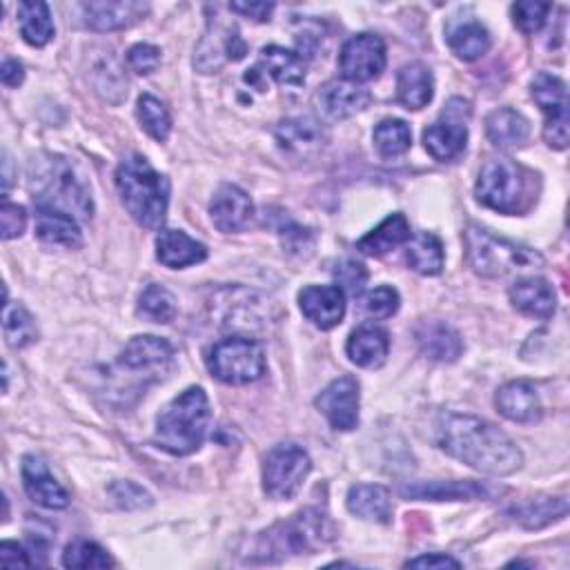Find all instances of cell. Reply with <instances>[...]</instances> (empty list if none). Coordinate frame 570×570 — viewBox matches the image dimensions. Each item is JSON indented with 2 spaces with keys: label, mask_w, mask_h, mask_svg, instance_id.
<instances>
[{
  "label": "cell",
  "mask_w": 570,
  "mask_h": 570,
  "mask_svg": "<svg viewBox=\"0 0 570 570\" xmlns=\"http://www.w3.org/2000/svg\"><path fill=\"white\" fill-rule=\"evenodd\" d=\"M62 566L65 568H110L112 559L110 555L94 542L77 539L71 542L62 552Z\"/></svg>",
  "instance_id": "43"
},
{
  "label": "cell",
  "mask_w": 570,
  "mask_h": 570,
  "mask_svg": "<svg viewBox=\"0 0 570 570\" xmlns=\"http://www.w3.org/2000/svg\"><path fill=\"white\" fill-rule=\"evenodd\" d=\"M511 304L535 319H550L557 310V295L552 285L539 276L517 278L509 290Z\"/></svg>",
  "instance_id": "22"
},
{
  "label": "cell",
  "mask_w": 570,
  "mask_h": 570,
  "mask_svg": "<svg viewBox=\"0 0 570 570\" xmlns=\"http://www.w3.org/2000/svg\"><path fill=\"white\" fill-rule=\"evenodd\" d=\"M334 539V526L330 517L317 509H306L288 522L276 524L272 531L261 535L263 559L274 555H312L326 548Z\"/></svg>",
  "instance_id": "6"
},
{
  "label": "cell",
  "mask_w": 570,
  "mask_h": 570,
  "mask_svg": "<svg viewBox=\"0 0 570 570\" xmlns=\"http://www.w3.org/2000/svg\"><path fill=\"white\" fill-rule=\"evenodd\" d=\"M207 368L224 384L246 386L265 375V350L256 339L228 337L209 350Z\"/></svg>",
  "instance_id": "8"
},
{
  "label": "cell",
  "mask_w": 570,
  "mask_h": 570,
  "mask_svg": "<svg viewBox=\"0 0 570 570\" xmlns=\"http://www.w3.org/2000/svg\"><path fill=\"white\" fill-rule=\"evenodd\" d=\"M347 511L356 517L375 524H390L392 522V497L388 488L373 486V483H360L352 486L347 492Z\"/></svg>",
  "instance_id": "27"
},
{
  "label": "cell",
  "mask_w": 570,
  "mask_h": 570,
  "mask_svg": "<svg viewBox=\"0 0 570 570\" xmlns=\"http://www.w3.org/2000/svg\"><path fill=\"white\" fill-rule=\"evenodd\" d=\"M0 79L8 88H19L25 79V67L16 58H5L3 69H0Z\"/></svg>",
  "instance_id": "54"
},
{
  "label": "cell",
  "mask_w": 570,
  "mask_h": 570,
  "mask_svg": "<svg viewBox=\"0 0 570 570\" xmlns=\"http://www.w3.org/2000/svg\"><path fill=\"white\" fill-rule=\"evenodd\" d=\"M375 148L384 159H395L401 157L410 150L412 142V132L406 121L401 118H386L375 127Z\"/></svg>",
  "instance_id": "39"
},
{
  "label": "cell",
  "mask_w": 570,
  "mask_h": 570,
  "mask_svg": "<svg viewBox=\"0 0 570 570\" xmlns=\"http://www.w3.org/2000/svg\"><path fill=\"white\" fill-rule=\"evenodd\" d=\"M299 308L317 328L332 330L345 317V293L339 285H308L299 295Z\"/></svg>",
  "instance_id": "14"
},
{
  "label": "cell",
  "mask_w": 570,
  "mask_h": 570,
  "mask_svg": "<svg viewBox=\"0 0 570 570\" xmlns=\"http://www.w3.org/2000/svg\"><path fill=\"white\" fill-rule=\"evenodd\" d=\"M406 566L408 568H459L461 563L448 555L431 552V555H421L417 559H410Z\"/></svg>",
  "instance_id": "52"
},
{
  "label": "cell",
  "mask_w": 570,
  "mask_h": 570,
  "mask_svg": "<svg viewBox=\"0 0 570 570\" xmlns=\"http://www.w3.org/2000/svg\"><path fill=\"white\" fill-rule=\"evenodd\" d=\"M209 401L203 388H187L172 399L157 417V444L170 455L185 457L196 453L209 428Z\"/></svg>",
  "instance_id": "3"
},
{
  "label": "cell",
  "mask_w": 570,
  "mask_h": 570,
  "mask_svg": "<svg viewBox=\"0 0 570 570\" xmlns=\"http://www.w3.org/2000/svg\"><path fill=\"white\" fill-rule=\"evenodd\" d=\"M174 360V347L170 341L152 334L134 337L121 352L118 366L132 371V373H152V371H166Z\"/></svg>",
  "instance_id": "16"
},
{
  "label": "cell",
  "mask_w": 570,
  "mask_h": 570,
  "mask_svg": "<svg viewBox=\"0 0 570 570\" xmlns=\"http://www.w3.org/2000/svg\"><path fill=\"white\" fill-rule=\"evenodd\" d=\"M433 71L423 62H408L397 75V99L406 110H421L433 101Z\"/></svg>",
  "instance_id": "28"
},
{
  "label": "cell",
  "mask_w": 570,
  "mask_h": 570,
  "mask_svg": "<svg viewBox=\"0 0 570 570\" xmlns=\"http://www.w3.org/2000/svg\"><path fill=\"white\" fill-rule=\"evenodd\" d=\"M207 248L181 230H163L157 239V259L172 270L205 261Z\"/></svg>",
  "instance_id": "30"
},
{
  "label": "cell",
  "mask_w": 570,
  "mask_h": 570,
  "mask_svg": "<svg viewBox=\"0 0 570 570\" xmlns=\"http://www.w3.org/2000/svg\"><path fill=\"white\" fill-rule=\"evenodd\" d=\"M19 23L25 43L32 47H45L54 38V23L49 8L41 0H25L19 5Z\"/></svg>",
  "instance_id": "37"
},
{
  "label": "cell",
  "mask_w": 570,
  "mask_h": 570,
  "mask_svg": "<svg viewBox=\"0 0 570 570\" xmlns=\"http://www.w3.org/2000/svg\"><path fill=\"white\" fill-rule=\"evenodd\" d=\"M136 116L140 127L146 129L155 140H168L172 132V118L168 107L152 94H142L136 105Z\"/></svg>",
  "instance_id": "41"
},
{
  "label": "cell",
  "mask_w": 570,
  "mask_h": 570,
  "mask_svg": "<svg viewBox=\"0 0 570 570\" xmlns=\"http://www.w3.org/2000/svg\"><path fill=\"white\" fill-rule=\"evenodd\" d=\"M114 504L123 511H140L152 506V494L134 481H116L107 488Z\"/></svg>",
  "instance_id": "44"
},
{
  "label": "cell",
  "mask_w": 570,
  "mask_h": 570,
  "mask_svg": "<svg viewBox=\"0 0 570 570\" xmlns=\"http://www.w3.org/2000/svg\"><path fill=\"white\" fill-rule=\"evenodd\" d=\"M281 243L283 248L288 250L290 254H297V256H310L312 250H315V232L308 230V228H301L297 224H290L281 228Z\"/></svg>",
  "instance_id": "49"
},
{
  "label": "cell",
  "mask_w": 570,
  "mask_h": 570,
  "mask_svg": "<svg viewBox=\"0 0 570 570\" xmlns=\"http://www.w3.org/2000/svg\"><path fill=\"white\" fill-rule=\"evenodd\" d=\"M410 224L403 217V214H390L388 219H384L373 232H368L360 243H356V250L366 256H384L390 250L403 246L410 241Z\"/></svg>",
  "instance_id": "33"
},
{
  "label": "cell",
  "mask_w": 570,
  "mask_h": 570,
  "mask_svg": "<svg viewBox=\"0 0 570 570\" xmlns=\"http://www.w3.org/2000/svg\"><path fill=\"white\" fill-rule=\"evenodd\" d=\"M550 10L552 8L548 3H533V0H528V3H515L513 21L524 34H535L546 25Z\"/></svg>",
  "instance_id": "46"
},
{
  "label": "cell",
  "mask_w": 570,
  "mask_h": 570,
  "mask_svg": "<svg viewBox=\"0 0 570 570\" xmlns=\"http://www.w3.org/2000/svg\"><path fill=\"white\" fill-rule=\"evenodd\" d=\"M448 45L457 58L470 62V60H477L483 54H488L492 38H490V32L479 21H466V23L451 27Z\"/></svg>",
  "instance_id": "36"
},
{
  "label": "cell",
  "mask_w": 570,
  "mask_h": 570,
  "mask_svg": "<svg viewBox=\"0 0 570 570\" xmlns=\"http://www.w3.org/2000/svg\"><path fill=\"white\" fill-rule=\"evenodd\" d=\"M30 190L36 207H52L71 217H92V196L65 159L43 155L30 163Z\"/></svg>",
  "instance_id": "4"
},
{
  "label": "cell",
  "mask_w": 570,
  "mask_h": 570,
  "mask_svg": "<svg viewBox=\"0 0 570 570\" xmlns=\"http://www.w3.org/2000/svg\"><path fill=\"white\" fill-rule=\"evenodd\" d=\"M248 52L246 41L241 38L237 27H226L217 30L212 36H205L196 49L194 56V67L201 69L203 75H212V71L221 69L224 62L228 60H241Z\"/></svg>",
  "instance_id": "19"
},
{
  "label": "cell",
  "mask_w": 570,
  "mask_h": 570,
  "mask_svg": "<svg viewBox=\"0 0 570 570\" xmlns=\"http://www.w3.org/2000/svg\"><path fill=\"white\" fill-rule=\"evenodd\" d=\"M533 99L542 107L546 123H544V138L550 148L566 150L568 148V92L566 83L542 71L533 81Z\"/></svg>",
  "instance_id": "10"
},
{
  "label": "cell",
  "mask_w": 570,
  "mask_h": 570,
  "mask_svg": "<svg viewBox=\"0 0 570 570\" xmlns=\"http://www.w3.org/2000/svg\"><path fill=\"white\" fill-rule=\"evenodd\" d=\"M0 228H3V239H16L25 232L27 228V212L21 205L14 203H3V209H0Z\"/></svg>",
  "instance_id": "50"
},
{
  "label": "cell",
  "mask_w": 570,
  "mask_h": 570,
  "mask_svg": "<svg viewBox=\"0 0 570 570\" xmlns=\"http://www.w3.org/2000/svg\"><path fill=\"white\" fill-rule=\"evenodd\" d=\"M161 65V49L148 43H138L127 52V67L138 77H150Z\"/></svg>",
  "instance_id": "48"
},
{
  "label": "cell",
  "mask_w": 570,
  "mask_h": 570,
  "mask_svg": "<svg viewBox=\"0 0 570 570\" xmlns=\"http://www.w3.org/2000/svg\"><path fill=\"white\" fill-rule=\"evenodd\" d=\"M23 486L25 492L30 494L32 502H36L43 509L49 511H60L69 506V494L67 490L52 477L47 464L36 457V455H27L23 459Z\"/></svg>",
  "instance_id": "17"
},
{
  "label": "cell",
  "mask_w": 570,
  "mask_h": 570,
  "mask_svg": "<svg viewBox=\"0 0 570 570\" xmlns=\"http://www.w3.org/2000/svg\"><path fill=\"white\" fill-rule=\"evenodd\" d=\"M334 278H337L339 288H341L343 293H350V295L356 297V295H362L364 288H366V283H368V270H366V265H362V263H356V261H352V259H345V261H341V263L337 265Z\"/></svg>",
  "instance_id": "45"
},
{
  "label": "cell",
  "mask_w": 570,
  "mask_h": 570,
  "mask_svg": "<svg viewBox=\"0 0 570 570\" xmlns=\"http://www.w3.org/2000/svg\"><path fill=\"white\" fill-rule=\"evenodd\" d=\"M414 339L419 350L433 362L453 364L464 352L461 334L444 321H421L414 328Z\"/></svg>",
  "instance_id": "20"
},
{
  "label": "cell",
  "mask_w": 570,
  "mask_h": 570,
  "mask_svg": "<svg viewBox=\"0 0 570 570\" xmlns=\"http://www.w3.org/2000/svg\"><path fill=\"white\" fill-rule=\"evenodd\" d=\"M317 101H319V110L332 118V121H343V118H350L354 114L364 112L371 101H373V94L362 88L360 83H352V81H330L326 83L319 94H317Z\"/></svg>",
  "instance_id": "18"
},
{
  "label": "cell",
  "mask_w": 570,
  "mask_h": 570,
  "mask_svg": "<svg viewBox=\"0 0 570 570\" xmlns=\"http://www.w3.org/2000/svg\"><path fill=\"white\" fill-rule=\"evenodd\" d=\"M323 129L312 118H288L276 127V142L290 157L308 159L323 148Z\"/></svg>",
  "instance_id": "23"
},
{
  "label": "cell",
  "mask_w": 570,
  "mask_h": 570,
  "mask_svg": "<svg viewBox=\"0 0 570 570\" xmlns=\"http://www.w3.org/2000/svg\"><path fill=\"white\" fill-rule=\"evenodd\" d=\"M345 352L350 356V362L360 368H368V371L381 368L390 352V337L384 328L366 323L350 334Z\"/></svg>",
  "instance_id": "21"
},
{
  "label": "cell",
  "mask_w": 570,
  "mask_h": 570,
  "mask_svg": "<svg viewBox=\"0 0 570 570\" xmlns=\"http://www.w3.org/2000/svg\"><path fill=\"white\" fill-rule=\"evenodd\" d=\"M81 12L86 27L94 32H116L142 19L148 5L134 3V0H123V3H105L103 0V3H83Z\"/></svg>",
  "instance_id": "25"
},
{
  "label": "cell",
  "mask_w": 570,
  "mask_h": 570,
  "mask_svg": "<svg viewBox=\"0 0 570 570\" xmlns=\"http://www.w3.org/2000/svg\"><path fill=\"white\" fill-rule=\"evenodd\" d=\"M3 332L12 347H27L36 341V323L32 315L19 304L12 306L8 299L3 310Z\"/></svg>",
  "instance_id": "42"
},
{
  "label": "cell",
  "mask_w": 570,
  "mask_h": 570,
  "mask_svg": "<svg viewBox=\"0 0 570 570\" xmlns=\"http://www.w3.org/2000/svg\"><path fill=\"white\" fill-rule=\"evenodd\" d=\"M399 293L395 288H390V285H381V288L377 290H371L366 297H364V310L375 317V319H388L392 317L397 310H399Z\"/></svg>",
  "instance_id": "47"
},
{
  "label": "cell",
  "mask_w": 570,
  "mask_h": 570,
  "mask_svg": "<svg viewBox=\"0 0 570 570\" xmlns=\"http://www.w3.org/2000/svg\"><path fill=\"white\" fill-rule=\"evenodd\" d=\"M90 81L94 90L110 103H121L127 96V79L123 75V69L114 60L112 52L107 56L103 54L90 69Z\"/></svg>",
  "instance_id": "38"
},
{
  "label": "cell",
  "mask_w": 570,
  "mask_h": 570,
  "mask_svg": "<svg viewBox=\"0 0 570 570\" xmlns=\"http://www.w3.org/2000/svg\"><path fill=\"white\" fill-rule=\"evenodd\" d=\"M464 114H470V107L461 99H453L444 116L423 132V146L437 161H455L464 155L468 146V127Z\"/></svg>",
  "instance_id": "11"
},
{
  "label": "cell",
  "mask_w": 570,
  "mask_h": 570,
  "mask_svg": "<svg viewBox=\"0 0 570 570\" xmlns=\"http://www.w3.org/2000/svg\"><path fill=\"white\" fill-rule=\"evenodd\" d=\"M345 81L366 83L377 79L386 67V43L377 34H356L345 41L339 54Z\"/></svg>",
  "instance_id": "12"
},
{
  "label": "cell",
  "mask_w": 570,
  "mask_h": 570,
  "mask_svg": "<svg viewBox=\"0 0 570 570\" xmlns=\"http://www.w3.org/2000/svg\"><path fill=\"white\" fill-rule=\"evenodd\" d=\"M317 408L334 431L350 433L360 425V381L354 377L334 379L319 397Z\"/></svg>",
  "instance_id": "13"
},
{
  "label": "cell",
  "mask_w": 570,
  "mask_h": 570,
  "mask_svg": "<svg viewBox=\"0 0 570 570\" xmlns=\"http://www.w3.org/2000/svg\"><path fill=\"white\" fill-rule=\"evenodd\" d=\"M477 198L502 214H520L533 203V174L509 159H492L477 179Z\"/></svg>",
  "instance_id": "7"
},
{
  "label": "cell",
  "mask_w": 570,
  "mask_h": 570,
  "mask_svg": "<svg viewBox=\"0 0 570 570\" xmlns=\"http://www.w3.org/2000/svg\"><path fill=\"white\" fill-rule=\"evenodd\" d=\"M568 513V502L563 497H537L528 499L524 504H517L511 515L524 528H544L557 520H563Z\"/></svg>",
  "instance_id": "34"
},
{
  "label": "cell",
  "mask_w": 570,
  "mask_h": 570,
  "mask_svg": "<svg viewBox=\"0 0 570 570\" xmlns=\"http://www.w3.org/2000/svg\"><path fill=\"white\" fill-rule=\"evenodd\" d=\"M486 134L494 148L511 150L524 146L531 134V123L522 112L502 107V110H494L486 118Z\"/></svg>",
  "instance_id": "29"
},
{
  "label": "cell",
  "mask_w": 570,
  "mask_h": 570,
  "mask_svg": "<svg viewBox=\"0 0 570 570\" xmlns=\"http://www.w3.org/2000/svg\"><path fill=\"white\" fill-rule=\"evenodd\" d=\"M406 499H431V502H472L486 499L488 490L477 481H417L401 486Z\"/></svg>",
  "instance_id": "26"
},
{
  "label": "cell",
  "mask_w": 570,
  "mask_h": 570,
  "mask_svg": "<svg viewBox=\"0 0 570 570\" xmlns=\"http://www.w3.org/2000/svg\"><path fill=\"white\" fill-rule=\"evenodd\" d=\"M176 312V299L163 285H148L138 299V315L152 323H172Z\"/></svg>",
  "instance_id": "40"
},
{
  "label": "cell",
  "mask_w": 570,
  "mask_h": 570,
  "mask_svg": "<svg viewBox=\"0 0 570 570\" xmlns=\"http://www.w3.org/2000/svg\"><path fill=\"white\" fill-rule=\"evenodd\" d=\"M254 214V205L248 196V192H243L239 185L232 183H224L217 194L212 196L209 203V217L212 224L217 226L221 232H239L243 230Z\"/></svg>",
  "instance_id": "15"
},
{
  "label": "cell",
  "mask_w": 570,
  "mask_h": 570,
  "mask_svg": "<svg viewBox=\"0 0 570 570\" xmlns=\"http://www.w3.org/2000/svg\"><path fill=\"white\" fill-rule=\"evenodd\" d=\"M437 446L461 464L494 477L513 475L524 464L522 451L504 431L470 414L442 417L437 423Z\"/></svg>",
  "instance_id": "1"
},
{
  "label": "cell",
  "mask_w": 570,
  "mask_h": 570,
  "mask_svg": "<svg viewBox=\"0 0 570 570\" xmlns=\"http://www.w3.org/2000/svg\"><path fill=\"white\" fill-rule=\"evenodd\" d=\"M263 75L274 79L278 86H304L306 81V58L299 52L270 45L261 52Z\"/></svg>",
  "instance_id": "31"
},
{
  "label": "cell",
  "mask_w": 570,
  "mask_h": 570,
  "mask_svg": "<svg viewBox=\"0 0 570 570\" xmlns=\"http://www.w3.org/2000/svg\"><path fill=\"white\" fill-rule=\"evenodd\" d=\"M466 259L470 267L486 278H502L513 272L542 267L544 259L531 248L517 246L509 239L494 237L492 232L470 226L464 235Z\"/></svg>",
  "instance_id": "5"
},
{
  "label": "cell",
  "mask_w": 570,
  "mask_h": 570,
  "mask_svg": "<svg viewBox=\"0 0 570 570\" xmlns=\"http://www.w3.org/2000/svg\"><path fill=\"white\" fill-rule=\"evenodd\" d=\"M494 403L499 412L515 423H535L544 414L537 388L531 381H522V379L499 388Z\"/></svg>",
  "instance_id": "24"
},
{
  "label": "cell",
  "mask_w": 570,
  "mask_h": 570,
  "mask_svg": "<svg viewBox=\"0 0 570 570\" xmlns=\"http://www.w3.org/2000/svg\"><path fill=\"white\" fill-rule=\"evenodd\" d=\"M312 470L310 455L297 444L274 446L263 461V490L272 499H293Z\"/></svg>",
  "instance_id": "9"
},
{
  "label": "cell",
  "mask_w": 570,
  "mask_h": 570,
  "mask_svg": "<svg viewBox=\"0 0 570 570\" xmlns=\"http://www.w3.org/2000/svg\"><path fill=\"white\" fill-rule=\"evenodd\" d=\"M0 563L5 568H30L32 559L23 546L14 542H3L0 544Z\"/></svg>",
  "instance_id": "51"
},
{
  "label": "cell",
  "mask_w": 570,
  "mask_h": 570,
  "mask_svg": "<svg viewBox=\"0 0 570 570\" xmlns=\"http://www.w3.org/2000/svg\"><path fill=\"white\" fill-rule=\"evenodd\" d=\"M230 10L241 14V16H248V19H254L259 23H265V21H270V16L274 12V5L272 3H232Z\"/></svg>",
  "instance_id": "53"
},
{
  "label": "cell",
  "mask_w": 570,
  "mask_h": 570,
  "mask_svg": "<svg viewBox=\"0 0 570 570\" xmlns=\"http://www.w3.org/2000/svg\"><path fill=\"white\" fill-rule=\"evenodd\" d=\"M406 259L414 272L435 276L444 270V243L433 232H419L410 237Z\"/></svg>",
  "instance_id": "35"
},
{
  "label": "cell",
  "mask_w": 570,
  "mask_h": 570,
  "mask_svg": "<svg viewBox=\"0 0 570 570\" xmlns=\"http://www.w3.org/2000/svg\"><path fill=\"white\" fill-rule=\"evenodd\" d=\"M36 237L45 243L65 248H79L83 241L77 219L52 207H36Z\"/></svg>",
  "instance_id": "32"
},
{
  "label": "cell",
  "mask_w": 570,
  "mask_h": 570,
  "mask_svg": "<svg viewBox=\"0 0 570 570\" xmlns=\"http://www.w3.org/2000/svg\"><path fill=\"white\" fill-rule=\"evenodd\" d=\"M116 187L125 209L138 226L148 230L163 228L170 205V181L159 174L148 159L134 155L121 161L116 170Z\"/></svg>",
  "instance_id": "2"
}]
</instances>
